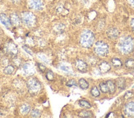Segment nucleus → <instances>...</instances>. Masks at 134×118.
<instances>
[{"mask_svg":"<svg viewBox=\"0 0 134 118\" xmlns=\"http://www.w3.org/2000/svg\"><path fill=\"white\" fill-rule=\"evenodd\" d=\"M37 65V67H38V68H39V70H40V72H44V70H45V67L44 66L43 64H41V63H37L36 64Z\"/></svg>","mask_w":134,"mask_h":118,"instance_id":"nucleus-32","label":"nucleus"},{"mask_svg":"<svg viewBox=\"0 0 134 118\" xmlns=\"http://www.w3.org/2000/svg\"><path fill=\"white\" fill-rule=\"evenodd\" d=\"M75 67L77 70L81 73H86L88 70V64L82 59H77L75 62Z\"/></svg>","mask_w":134,"mask_h":118,"instance_id":"nucleus-8","label":"nucleus"},{"mask_svg":"<svg viewBox=\"0 0 134 118\" xmlns=\"http://www.w3.org/2000/svg\"><path fill=\"white\" fill-rule=\"evenodd\" d=\"M99 69H100V72L107 73L109 72L110 69H111V66H110V64L107 62H102L99 65Z\"/></svg>","mask_w":134,"mask_h":118,"instance_id":"nucleus-14","label":"nucleus"},{"mask_svg":"<svg viewBox=\"0 0 134 118\" xmlns=\"http://www.w3.org/2000/svg\"><path fill=\"white\" fill-rule=\"evenodd\" d=\"M95 42V34L90 30H84L81 34L80 43L84 48H91Z\"/></svg>","mask_w":134,"mask_h":118,"instance_id":"nucleus-2","label":"nucleus"},{"mask_svg":"<svg viewBox=\"0 0 134 118\" xmlns=\"http://www.w3.org/2000/svg\"><path fill=\"white\" fill-rule=\"evenodd\" d=\"M5 51L8 54H9L12 57H16L17 52H18V49H17L16 45L13 42H12V41H10V42H8L6 44Z\"/></svg>","mask_w":134,"mask_h":118,"instance_id":"nucleus-7","label":"nucleus"},{"mask_svg":"<svg viewBox=\"0 0 134 118\" xmlns=\"http://www.w3.org/2000/svg\"><path fill=\"white\" fill-rule=\"evenodd\" d=\"M14 70H15V67L14 65H8L6 66L3 69V72L6 75H13L14 73Z\"/></svg>","mask_w":134,"mask_h":118,"instance_id":"nucleus-18","label":"nucleus"},{"mask_svg":"<svg viewBox=\"0 0 134 118\" xmlns=\"http://www.w3.org/2000/svg\"><path fill=\"white\" fill-rule=\"evenodd\" d=\"M132 97H133V92H132V91L127 92V93L124 94V98L125 99H129V98H131Z\"/></svg>","mask_w":134,"mask_h":118,"instance_id":"nucleus-31","label":"nucleus"},{"mask_svg":"<svg viewBox=\"0 0 134 118\" xmlns=\"http://www.w3.org/2000/svg\"><path fill=\"white\" fill-rule=\"evenodd\" d=\"M131 27L132 28V30L134 31V17L131 20Z\"/></svg>","mask_w":134,"mask_h":118,"instance_id":"nucleus-35","label":"nucleus"},{"mask_svg":"<svg viewBox=\"0 0 134 118\" xmlns=\"http://www.w3.org/2000/svg\"><path fill=\"white\" fill-rule=\"evenodd\" d=\"M60 70H63L64 72H71V68H70L68 66H66V65H61V66L59 67Z\"/></svg>","mask_w":134,"mask_h":118,"instance_id":"nucleus-29","label":"nucleus"},{"mask_svg":"<svg viewBox=\"0 0 134 118\" xmlns=\"http://www.w3.org/2000/svg\"><path fill=\"white\" fill-rule=\"evenodd\" d=\"M28 5L34 11H41L44 8L43 0H28Z\"/></svg>","mask_w":134,"mask_h":118,"instance_id":"nucleus-6","label":"nucleus"},{"mask_svg":"<svg viewBox=\"0 0 134 118\" xmlns=\"http://www.w3.org/2000/svg\"><path fill=\"white\" fill-rule=\"evenodd\" d=\"M78 116L80 117H91V116H93V114L90 111L82 110V111H80L78 113Z\"/></svg>","mask_w":134,"mask_h":118,"instance_id":"nucleus-24","label":"nucleus"},{"mask_svg":"<svg viewBox=\"0 0 134 118\" xmlns=\"http://www.w3.org/2000/svg\"><path fill=\"white\" fill-rule=\"evenodd\" d=\"M26 86H27L29 92H30V93H31L32 95H36V94L39 93L42 88L41 83H40V80L36 77L29 78L26 82Z\"/></svg>","mask_w":134,"mask_h":118,"instance_id":"nucleus-3","label":"nucleus"},{"mask_svg":"<svg viewBox=\"0 0 134 118\" xmlns=\"http://www.w3.org/2000/svg\"><path fill=\"white\" fill-rule=\"evenodd\" d=\"M0 44H1V41H0Z\"/></svg>","mask_w":134,"mask_h":118,"instance_id":"nucleus-37","label":"nucleus"},{"mask_svg":"<svg viewBox=\"0 0 134 118\" xmlns=\"http://www.w3.org/2000/svg\"><path fill=\"white\" fill-rule=\"evenodd\" d=\"M22 48H23V49H24V50H25V51L27 52V54H31V55H32V54H32V51H31L30 49L28 48V46H26V45H24V46L22 47Z\"/></svg>","mask_w":134,"mask_h":118,"instance_id":"nucleus-33","label":"nucleus"},{"mask_svg":"<svg viewBox=\"0 0 134 118\" xmlns=\"http://www.w3.org/2000/svg\"><path fill=\"white\" fill-rule=\"evenodd\" d=\"M127 2H129V3L131 7L134 8V0H127Z\"/></svg>","mask_w":134,"mask_h":118,"instance_id":"nucleus-34","label":"nucleus"},{"mask_svg":"<svg viewBox=\"0 0 134 118\" xmlns=\"http://www.w3.org/2000/svg\"><path fill=\"white\" fill-rule=\"evenodd\" d=\"M124 65L127 69H133L134 68V59L133 58H127L125 61Z\"/></svg>","mask_w":134,"mask_h":118,"instance_id":"nucleus-23","label":"nucleus"},{"mask_svg":"<svg viewBox=\"0 0 134 118\" xmlns=\"http://www.w3.org/2000/svg\"><path fill=\"white\" fill-rule=\"evenodd\" d=\"M119 49L124 54H129L134 49V39L131 36H124L119 40Z\"/></svg>","mask_w":134,"mask_h":118,"instance_id":"nucleus-1","label":"nucleus"},{"mask_svg":"<svg viewBox=\"0 0 134 118\" xmlns=\"http://www.w3.org/2000/svg\"><path fill=\"white\" fill-rule=\"evenodd\" d=\"M21 22L28 27H32L36 24V17L30 11H24L21 16Z\"/></svg>","mask_w":134,"mask_h":118,"instance_id":"nucleus-5","label":"nucleus"},{"mask_svg":"<svg viewBox=\"0 0 134 118\" xmlns=\"http://www.w3.org/2000/svg\"><path fill=\"white\" fill-rule=\"evenodd\" d=\"M99 87H100V90L101 93H109V88H108L106 82H101Z\"/></svg>","mask_w":134,"mask_h":118,"instance_id":"nucleus-25","label":"nucleus"},{"mask_svg":"<svg viewBox=\"0 0 134 118\" xmlns=\"http://www.w3.org/2000/svg\"><path fill=\"white\" fill-rule=\"evenodd\" d=\"M40 115H41V113H40V111L38 109H33L31 111V116L32 117H40Z\"/></svg>","mask_w":134,"mask_h":118,"instance_id":"nucleus-26","label":"nucleus"},{"mask_svg":"<svg viewBox=\"0 0 134 118\" xmlns=\"http://www.w3.org/2000/svg\"><path fill=\"white\" fill-rule=\"evenodd\" d=\"M9 63V61H8V58H6V57H3L1 59V65L3 67H6V66H8Z\"/></svg>","mask_w":134,"mask_h":118,"instance_id":"nucleus-30","label":"nucleus"},{"mask_svg":"<svg viewBox=\"0 0 134 118\" xmlns=\"http://www.w3.org/2000/svg\"><path fill=\"white\" fill-rule=\"evenodd\" d=\"M78 104L80 105V107H81L84 109H90L92 105L90 102H88L87 100H85V99H81V100H79L78 102Z\"/></svg>","mask_w":134,"mask_h":118,"instance_id":"nucleus-15","label":"nucleus"},{"mask_svg":"<svg viewBox=\"0 0 134 118\" xmlns=\"http://www.w3.org/2000/svg\"><path fill=\"white\" fill-rule=\"evenodd\" d=\"M95 54L100 57H105L109 52V45L104 41H97L94 47Z\"/></svg>","mask_w":134,"mask_h":118,"instance_id":"nucleus-4","label":"nucleus"},{"mask_svg":"<svg viewBox=\"0 0 134 118\" xmlns=\"http://www.w3.org/2000/svg\"><path fill=\"white\" fill-rule=\"evenodd\" d=\"M111 64L112 66L115 68H119L123 66V62H122L119 58L118 57H114L111 59Z\"/></svg>","mask_w":134,"mask_h":118,"instance_id":"nucleus-19","label":"nucleus"},{"mask_svg":"<svg viewBox=\"0 0 134 118\" xmlns=\"http://www.w3.org/2000/svg\"><path fill=\"white\" fill-rule=\"evenodd\" d=\"M116 86H117L119 90H123L126 87V80L124 78H119L116 81Z\"/></svg>","mask_w":134,"mask_h":118,"instance_id":"nucleus-17","label":"nucleus"},{"mask_svg":"<svg viewBox=\"0 0 134 118\" xmlns=\"http://www.w3.org/2000/svg\"><path fill=\"white\" fill-rule=\"evenodd\" d=\"M108 88H109V93H114L115 90H116V84L113 80H107L106 81Z\"/></svg>","mask_w":134,"mask_h":118,"instance_id":"nucleus-20","label":"nucleus"},{"mask_svg":"<svg viewBox=\"0 0 134 118\" xmlns=\"http://www.w3.org/2000/svg\"><path fill=\"white\" fill-rule=\"evenodd\" d=\"M22 70L26 75H31L35 73V69L31 63H24L22 65Z\"/></svg>","mask_w":134,"mask_h":118,"instance_id":"nucleus-11","label":"nucleus"},{"mask_svg":"<svg viewBox=\"0 0 134 118\" xmlns=\"http://www.w3.org/2000/svg\"><path fill=\"white\" fill-rule=\"evenodd\" d=\"M78 86L81 90H87L89 88V83L85 79L81 78L78 80Z\"/></svg>","mask_w":134,"mask_h":118,"instance_id":"nucleus-21","label":"nucleus"},{"mask_svg":"<svg viewBox=\"0 0 134 118\" xmlns=\"http://www.w3.org/2000/svg\"><path fill=\"white\" fill-rule=\"evenodd\" d=\"M67 86L68 87H74V86H78V83H77V81L73 79L69 80L67 82Z\"/></svg>","mask_w":134,"mask_h":118,"instance_id":"nucleus-27","label":"nucleus"},{"mask_svg":"<svg viewBox=\"0 0 134 118\" xmlns=\"http://www.w3.org/2000/svg\"><path fill=\"white\" fill-rule=\"evenodd\" d=\"M124 111L127 116H130V117L134 116V102L131 101L127 103L124 105Z\"/></svg>","mask_w":134,"mask_h":118,"instance_id":"nucleus-9","label":"nucleus"},{"mask_svg":"<svg viewBox=\"0 0 134 118\" xmlns=\"http://www.w3.org/2000/svg\"><path fill=\"white\" fill-rule=\"evenodd\" d=\"M10 20L12 22V25L15 26H19L21 23V17L17 15L16 13H13L10 16Z\"/></svg>","mask_w":134,"mask_h":118,"instance_id":"nucleus-13","label":"nucleus"},{"mask_svg":"<svg viewBox=\"0 0 134 118\" xmlns=\"http://www.w3.org/2000/svg\"><path fill=\"white\" fill-rule=\"evenodd\" d=\"M45 76L49 80H53L54 79V75L51 70H47V72L45 73Z\"/></svg>","mask_w":134,"mask_h":118,"instance_id":"nucleus-28","label":"nucleus"},{"mask_svg":"<svg viewBox=\"0 0 134 118\" xmlns=\"http://www.w3.org/2000/svg\"><path fill=\"white\" fill-rule=\"evenodd\" d=\"M91 94L93 96V97H100V90H99L98 87L96 86H93L91 88Z\"/></svg>","mask_w":134,"mask_h":118,"instance_id":"nucleus-22","label":"nucleus"},{"mask_svg":"<svg viewBox=\"0 0 134 118\" xmlns=\"http://www.w3.org/2000/svg\"><path fill=\"white\" fill-rule=\"evenodd\" d=\"M107 36L110 39H116L119 36V31L116 27H111L107 31Z\"/></svg>","mask_w":134,"mask_h":118,"instance_id":"nucleus-10","label":"nucleus"},{"mask_svg":"<svg viewBox=\"0 0 134 118\" xmlns=\"http://www.w3.org/2000/svg\"><path fill=\"white\" fill-rule=\"evenodd\" d=\"M13 1H16V0H13ZM17 1H19V0H17Z\"/></svg>","mask_w":134,"mask_h":118,"instance_id":"nucleus-36","label":"nucleus"},{"mask_svg":"<svg viewBox=\"0 0 134 118\" xmlns=\"http://www.w3.org/2000/svg\"><path fill=\"white\" fill-rule=\"evenodd\" d=\"M31 111V106L29 104H22L20 107V113L22 115H26Z\"/></svg>","mask_w":134,"mask_h":118,"instance_id":"nucleus-16","label":"nucleus"},{"mask_svg":"<svg viewBox=\"0 0 134 118\" xmlns=\"http://www.w3.org/2000/svg\"><path fill=\"white\" fill-rule=\"evenodd\" d=\"M0 21L3 23V24L7 27L8 29H10L12 27V22L10 20V17H8L6 14L4 13H1L0 14Z\"/></svg>","mask_w":134,"mask_h":118,"instance_id":"nucleus-12","label":"nucleus"}]
</instances>
